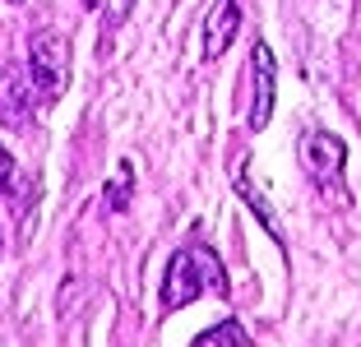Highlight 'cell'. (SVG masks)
Returning a JSON list of instances; mask_svg holds the SVG:
<instances>
[{
	"mask_svg": "<svg viewBox=\"0 0 361 347\" xmlns=\"http://www.w3.org/2000/svg\"><path fill=\"white\" fill-rule=\"evenodd\" d=\"M227 292V274H223V260L209 250L204 241H190L180 245L167 264V278H162V305L167 310H180V305L200 301V296Z\"/></svg>",
	"mask_w": 361,
	"mask_h": 347,
	"instance_id": "6da1fadb",
	"label": "cell"
},
{
	"mask_svg": "<svg viewBox=\"0 0 361 347\" xmlns=\"http://www.w3.org/2000/svg\"><path fill=\"white\" fill-rule=\"evenodd\" d=\"M301 167L315 181V190L324 200H334V209L348 204V181H343V167H348V148H343L338 135L329 130H306L301 135Z\"/></svg>",
	"mask_w": 361,
	"mask_h": 347,
	"instance_id": "7a4b0ae2",
	"label": "cell"
},
{
	"mask_svg": "<svg viewBox=\"0 0 361 347\" xmlns=\"http://www.w3.org/2000/svg\"><path fill=\"white\" fill-rule=\"evenodd\" d=\"M47 106L51 102L42 97V88H37V79H32V70L23 61L0 70V126L5 130H19V135L32 130Z\"/></svg>",
	"mask_w": 361,
	"mask_h": 347,
	"instance_id": "3957f363",
	"label": "cell"
},
{
	"mask_svg": "<svg viewBox=\"0 0 361 347\" xmlns=\"http://www.w3.org/2000/svg\"><path fill=\"white\" fill-rule=\"evenodd\" d=\"M23 65L32 70V79H37V88H42L47 102H61L65 84H70V42H65L61 32H37L28 42V56H23Z\"/></svg>",
	"mask_w": 361,
	"mask_h": 347,
	"instance_id": "277c9868",
	"label": "cell"
},
{
	"mask_svg": "<svg viewBox=\"0 0 361 347\" xmlns=\"http://www.w3.org/2000/svg\"><path fill=\"white\" fill-rule=\"evenodd\" d=\"M274 88H278V65L264 42L250 51V130H264L274 116Z\"/></svg>",
	"mask_w": 361,
	"mask_h": 347,
	"instance_id": "5b68a950",
	"label": "cell"
},
{
	"mask_svg": "<svg viewBox=\"0 0 361 347\" xmlns=\"http://www.w3.org/2000/svg\"><path fill=\"white\" fill-rule=\"evenodd\" d=\"M236 28H241V0H213L209 19H204V61H218L232 47Z\"/></svg>",
	"mask_w": 361,
	"mask_h": 347,
	"instance_id": "8992f818",
	"label": "cell"
},
{
	"mask_svg": "<svg viewBox=\"0 0 361 347\" xmlns=\"http://www.w3.org/2000/svg\"><path fill=\"white\" fill-rule=\"evenodd\" d=\"M130 190H135V167H130V162H121V167H116V176H111V185L102 190V204L121 213V209L130 204Z\"/></svg>",
	"mask_w": 361,
	"mask_h": 347,
	"instance_id": "52a82bcc",
	"label": "cell"
},
{
	"mask_svg": "<svg viewBox=\"0 0 361 347\" xmlns=\"http://www.w3.org/2000/svg\"><path fill=\"white\" fill-rule=\"evenodd\" d=\"M195 343H204V347H213V343H218V347H223V343H232V347H245V343H250V334H245V329L236 324V319H223V324L204 329V334L195 338Z\"/></svg>",
	"mask_w": 361,
	"mask_h": 347,
	"instance_id": "ba28073f",
	"label": "cell"
},
{
	"mask_svg": "<svg viewBox=\"0 0 361 347\" xmlns=\"http://www.w3.org/2000/svg\"><path fill=\"white\" fill-rule=\"evenodd\" d=\"M97 14H102L106 23H126L130 19V10H135V0H88Z\"/></svg>",
	"mask_w": 361,
	"mask_h": 347,
	"instance_id": "9c48e42d",
	"label": "cell"
},
{
	"mask_svg": "<svg viewBox=\"0 0 361 347\" xmlns=\"http://www.w3.org/2000/svg\"><path fill=\"white\" fill-rule=\"evenodd\" d=\"M10 176H14V158L5 153V148H0V190L10 185Z\"/></svg>",
	"mask_w": 361,
	"mask_h": 347,
	"instance_id": "30bf717a",
	"label": "cell"
}]
</instances>
